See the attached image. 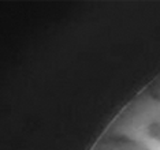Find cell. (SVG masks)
Returning a JSON list of instances; mask_svg holds the SVG:
<instances>
[{
    "instance_id": "6da1fadb",
    "label": "cell",
    "mask_w": 160,
    "mask_h": 150,
    "mask_svg": "<svg viewBox=\"0 0 160 150\" xmlns=\"http://www.w3.org/2000/svg\"><path fill=\"white\" fill-rule=\"evenodd\" d=\"M108 150H147L137 142H133L127 138H112L108 143Z\"/></svg>"
},
{
    "instance_id": "7a4b0ae2",
    "label": "cell",
    "mask_w": 160,
    "mask_h": 150,
    "mask_svg": "<svg viewBox=\"0 0 160 150\" xmlns=\"http://www.w3.org/2000/svg\"><path fill=\"white\" fill-rule=\"evenodd\" d=\"M148 135L152 139L160 142V122H152L148 124Z\"/></svg>"
}]
</instances>
